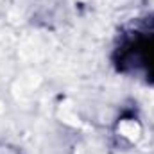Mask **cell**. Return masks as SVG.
I'll return each mask as SVG.
<instances>
[{
  "instance_id": "1",
  "label": "cell",
  "mask_w": 154,
  "mask_h": 154,
  "mask_svg": "<svg viewBox=\"0 0 154 154\" xmlns=\"http://www.w3.org/2000/svg\"><path fill=\"white\" fill-rule=\"evenodd\" d=\"M118 131L125 138H129V140H138V136H140V125L134 120H124V122H120Z\"/></svg>"
},
{
  "instance_id": "2",
  "label": "cell",
  "mask_w": 154,
  "mask_h": 154,
  "mask_svg": "<svg viewBox=\"0 0 154 154\" xmlns=\"http://www.w3.org/2000/svg\"><path fill=\"white\" fill-rule=\"evenodd\" d=\"M61 118H63L65 122L72 124V125H79V118L72 113V106H70V104H66V106L61 108Z\"/></svg>"
}]
</instances>
